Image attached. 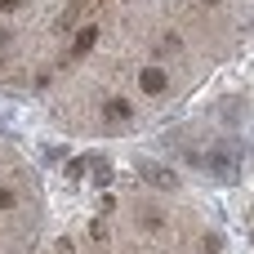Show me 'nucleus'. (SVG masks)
I'll return each mask as SVG.
<instances>
[{"instance_id": "obj_1", "label": "nucleus", "mask_w": 254, "mask_h": 254, "mask_svg": "<svg viewBox=\"0 0 254 254\" xmlns=\"http://www.w3.org/2000/svg\"><path fill=\"white\" fill-rule=\"evenodd\" d=\"M13 4H18V0H0V9H13Z\"/></svg>"}]
</instances>
